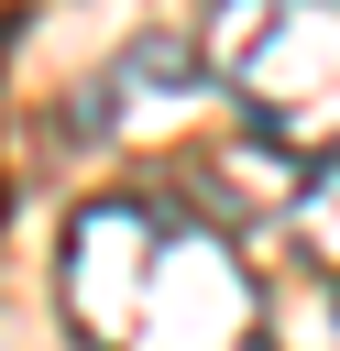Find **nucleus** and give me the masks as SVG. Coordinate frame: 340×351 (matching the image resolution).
<instances>
[{
	"label": "nucleus",
	"mask_w": 340,
	"mask_h": 351,
	"mask_svg": "<svg viewBox=\"0 0 340 351\" xmlns=\"http://www.w3.org/2000/svg\"><path fill=\"white\" fill-rule=\"evenodd\" d=\"M296 186H307V154H285L274 132H230V143H208L197 154V186H175L186 208H208L219 230H241V219H285L296 208Z\"/></svg>",
	"instance_id": "20e7f679"
},
{
	"label": "nucleus",
	"mask_w": 340,
	"mask_h": 351,
	"mask_svg": "<svg viewBox=\"0 0 340 351\" xmlns=\"http://www.w3.org/2000/svg\"><path fill=\"white\" fill-rule=\"evenodd\" d=\"M285 230H296V252H307L318 274H340V154H318V165H307V186H296Z\"/></svg>",
	"instance_id": "39448f33"
},
{
	"label": "nucleus",
	"mask_w": 340,
	"mask_h": 351,
	"mask_svg": "<svg viewBox=\"0 0 340 351\" xmlns=\"http://www.w3.org/2000/svg\"><path fill=\"white\" fill-rule=\"evenodd\" d=\"M55 296L77 351H252L263 340V274L241 263V241L208 208L143 197V186H110L66 219Z\"/></svg>",
	"instance_id": "f257e3e1"
},
{
	"label": "nucleus",
	"mask_w": 340,
	"mask_h": 351,
	"mask_svg": "<svg viewBox=\"0 0 340 351\" xmlns=\"http://www.w3.org/2000/svg\"><path fill=\"white\" fill-rule=\"evenodd\" d=\"M197 66L285 154H340V0H219Z\"/></svg>",
	"instance_id": "f03ea898"
},
{
	"label": "nucleus",
	"mask_w": 340,
	"mask_h": 351,
	"mask_svg": "<svg viewBox=\"0 0 340 351\" xmlns=\"http://www.w3.org/2000/svg\"><path fill=\"white\" fill-rule=\"evenodd\" d=\"M252 351H263V340H252Z\"/></svg>",
	"instance_id": "0eeeda50"
},
{
	"label": "nucleus",
	"mask_w": 340,
	"mask_h": 351,
	"mask_svg": "<svg viewBox=\"0 0 340 351\" xmlns=\"http://www.w3.org/2000/svg\"><path fill=\"white\" fill-rule=\"evenodd\" d=\"M263 329H285V351H340V274H318L296 307L263 296Z\"/></svg>",
	"instance_id": "423d86ee"
},
{
	"label": "nucleus",
	"mask_w": 340,
	"mask_h": 351,
	"mask_svg": "<svg viewBox=\"0 0 340 351\" xmlns=\"http://www.w3.org/2000/svg\"><path fill=\"white\" fill-rule=\"evenodd\" d=\"M197 44H175V33H143V44H121L110 55V77L77 99V132L88 143H121V132H154V121H175L186 99H197Z\"/></svg>",
	"instance_id": "7ed1b4c3"
}]
</instances>
